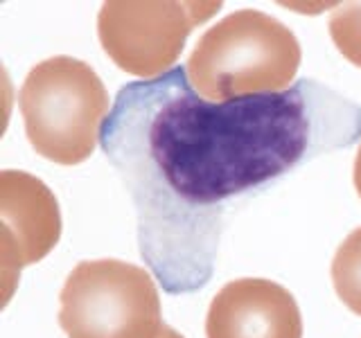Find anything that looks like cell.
<instances>
[{"instance_id":"obj_1","label":"cell","mask_w":361,"mask_h":338,"mask_svg":"<svg viewBox=\"0 0 361 338\" xmlns=\"http://www.w3.org/2000/svg\"><path fill=\"white\" fill-rule=\"evenodd\" d=\"M361 140V108L316 79L208 101L183 65L120 88L99 144L127 185L140 255L172 296L212 277L233 203Z\"/></svg>"},{"instance_id":"obj_2","label":"cell","mask_w":361,"mask_h":338,"mask_svg":"<svg viewBox=\"0 0 361 338\" xmlns=\"http://www.w3.org/2000/svg\"><path fill=\"white\" fill-rule=\"evenodd\" d=\"M300 59V43L285 23L257 9H240L197 41L185 70L201 97L228 101L285 93Z\"/></svg>"},{"instance_id":"obj_3","label":"cell","mask_w":361,"mask_h":338,"mask_svg":"<svg viewBox=\"0 0 361 338\" xmlns=\"http://www.w3.org/2000/svg\"><path fill=\"white\" fill-rule=\"evenodd\" d=\"M18 104L30 144L56 165L84 163L109 118V93L99 75L73 56H52L34 65Z\"/></svg>"},{"instance_id":"obj_4","label":"cell","mask_w":361,"mask_h":338,"mask_svg":"<svg viewBox=\"0 0 361 338\" xmlns=\"http://www.w3.org/2000/svg\"><path fill=\"white\" fill-rule=\"evenodd\" d=\"M59 302L68 338H158L165 327L152 270L120 259L79 262Z\"/></svg>"},{"instance_id":"obj_5","label":"cell","mask_w":361,"mask_h":338,"mask_svg":"<svg viewBox=\"0 0 361 338\" xmlns=\"http://www.w3.org/2000/svg\"><path fill=\"white\" fill-rule=\"evenodd\" d=\"M221 9L217 0H111L97 14V37L120 70L167 75L197 25Z\"/></svg>"},{"instance_id":"obj_6","label":"cell","mask_w":361,"mask_h":338,"mask_svg":"<svg viewBox=\"0 0 361 338\" xmlns=\"http://www.w3.org/2000/svg\"><path fill=\"white\" fill-rule=\"evenodd\" d=\"M61 237L59 203L43 180L25 172L0 174V268L9 300L18 273L37 264Z\"/></svg>"},{"instance_id":"obj_7","label":"cell","mask_w":361,"mask_h":338,"mask_svg":"<svg viewBox=\"0 0 361 338\" xmlns=\"http://www.w3.org/2000/svg\"><path fill=\"white\" fill-rule=\"evenodd\" d=\"M208 338H302V315L291 293L262 277L233 280L212 298Z\"/></svg>"},{"instance_id":"obj_8","label":"cell","mask_w":361,"mask_h":338,"mask_svg":"<svg viewBox=\"0 0 361 338\" xmlns=\"http://www.w3.org/2000/svg\"><path fill=\"white\" fill-rule=\"evenodd\" d=\"M332 284L345 307L361 315V225L338 246L332 259Z\"/></svg>"},{"instance_id":"obj_9","label":"cell","mask_w":361,"mask_h":338,"mask_svg":"<svg viewBox=\"0 0 361 338\" xmlns=\"http://www.w3.org/2000/svg\"><path fill=\"white\" fill-rule=\"evenodd\" d=\"M330 37L345 59L361 68V3H345L330 16Z\"/></svg>"},{"instance_id":"obj_10","label":"cell","mask_w":361,"mask_h":338,"mask_svg":"<svg viewBox=\"0 0 361 338\" xmlns=\"http://www.w3.org/2000/svg\"><path fill=\"white\" fill-rule=\"evenodd\" d=\"M355 187H357V194L361 199V146H359V151H357V158H355Z\"/></svg>"},{"instance_id":"obj_11","label":"cell","mask_w":361,"mask_h":338,"mask_svg":"<svg viewBox=\"0 0 361 338\" xmlns=\"http://www.w3.org/2000/svg\"><path fill=\"white\" fill-rule=\"evenodd\" d=\"M158 338H183V336H180L176 330H172V327H163V332H161V336H158Z\"/></svg>"}]
</instances>
